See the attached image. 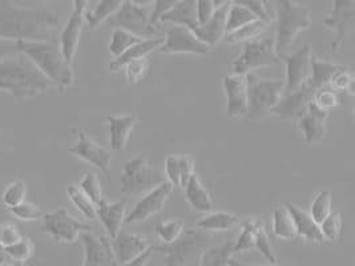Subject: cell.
I'll return each instance as SVG.
<instances>
[{"mask_svg": "<svg viewBox=\"0 0 355 266\" xmlns=\"http://www.w3.org/2000/svg\"><path fill=\"white\" fill-rule=\"evenodd\" d=\"M59 17L47 8H20L0 1V39L10 42H55Z\"/></svg>", "mask_w": 355, "mask_h": 266, "instance_id": "6da1fadb", "label": "cell"}, {"mask_svg": "<svg viewBox=\"0 0 355 266\" xmlns=\"http://www.w3.org/2000/svg\"><path fill=\"white\" fill-rule=\"evenodd\" d=\"M49 87V79L26 55L17 52L0 62V89L19 101L43 94Z\"/></svg>", "mask_w": 355, "mask_h": 266, "instance_id": "7a4b0ae2", "label": "cell"}, {"mask_svg": "<svg viewBox=\"0 0 355 266\" xmlns=\"http://www.w3.org/2000/svg\"><path fill=\"white\" fill-rule=\"evenodd\" d=\"M17 51L26 55L60 92L73 84V71L65 62L56 42H17Z\"/></svg>", "mask_w": 355, "mask_h": 266, "instance_id": "3957f363", "label": "cell"}, {"mask_svg": "<svg viewBox=\"0 0 355 266\" xmlns=\"http://www.w3.org/2000/svg\"><path fill=\"white\" fill-rule=\"evenodd\" d=\"M277 27H275V51L278 56L286 55L294 44L297 36L311 26V11L306 6L293 0L275 1Z\"/></svg>", "mask_w": 355, "mask_h": 266, "instance_id": "277c9868", "label": "cell"}, {"mask_svg": "<svg viewBox=\"0 0 355 266\" xmlns=\"http://www.w3.org/2000/svg\"><path fill=\"white\" fill-rule=\"evenodd\" d=\"M211 234L198 228H184L172 244L152 245L153 251L165 254L166 266H200L205 250L211 247Z\"/></svg>", "mask_w": 355, "mask_h": 266, "instance_id": "5b68a950", "label": "cell"}, {"mask_svg": "<svg viewBox=\"0 0 355 266\" xmlns=\"http://www.w3.org/2000/svg\"><path fill=\"white\" fill-rule=\"evenodd\" d=\"M248 109L245 117L257 121L269 116L285 94V84L281 80L259 78L256 73L246 75Z\"/></svg>", "mask_w": 355, "mask_h": 266, "instance_id": "8992f818", "label": "cell"}, {"mask_svg": "<svg viewBox=\"0 0 355 266\" xmlns=\"http://www.w3.org/2000/svg\"><path fill=\"white\" fill-rule=\"evenodd\" d=\"M165 181V176L160 169L150 166L146 157L139 156L124 164L121 193L130 196L146 195Z\"/></svg>", "mask_w": 355, "mask_h": 266, "instance_id": "52a82bcc", "label": "cell"}, {"mask_svg": "<svg viewBox=\"0 0 355 266\" xmlns=\"http://www.w3.org/2000/svg\"><path fill=\"white\" fill-rule=\"evenodd\" d=\"M153 4V3H152ZM150 6H140L136 0H124L119 11L107 21L114 30H124L141 39H152L157 31L149 27Z\"/></svg>", "mask_w": 355, "mask_h": 266, "instance_id": "ba28073f", "label": "cell"}, {"mask_svg": "<svg viewBox=\"0 0 355 266\" xmlns=\"http://www.w3.org/2000/svg\"><path fill=\"white\" fill-rule=\"evenodd\" d=\"M279 63L281 60L275 51V39H257L243 44V53L233 62V72L248 75Z\"/></svg>", "mask_w": 355, "mask_h": 266, "instance_id": "9c48e42d", "label": "cell"}, {"mask_svg": "<svg viewBox=\"0 0 355 266\" xmlns=\"http://www.w3.org/2000/svg\"><path fill=\"white\" fill-rule=\"evenodd\" d=\"M42 220L43 232L49 234L56 242H75L81 233L91 231L89 224L76 220L64 208L44 213Z\"/></svg>", "mask_w": 355, "mask_h": 266, "instance_id": "30bf717a", "label": "cell"}, {"mask_svg": "<svg viewBox=\"0 0 355 266\" xmlns=\"http://www.w3.org/2000/svg\"><path fill=\"white\" fill-rule=\"evenodd\" d=\"M281 62L286 66L285 79V94L289 95L307 85L311 78V48L306 44L293 53L278 56Z\"/></svg>", "mask_w": 355, "mask_h": 266, "instance_id": "8fae6325", "label": "cell"}, {"mask_svg": "<svg viewBox=\"0 0 355 266\" xmlns=\"http://www.w3.org/2000/svg\"><path fill=\"white\" fill-rule=\"evenodd\" d=\"M323 24L327 28L336 30V37L329 46V52L336 53L339 50L343 40L355 28V1L354 0H336L329 11L327 17L323 19Z\"/></svg>", "mask_w": 355, "mask_h": 266, "instance_id": "7c38bea8", "label": "cell"}, {"mask_svg": "<svg viewBox=\"0 0 355 266\" xmlns=\"http://www.w3.org/2000/svg\"><path fill=\"white\" fill-rule=\"evenodd\" d=\"M87 1L85 0H75L73 8L71 12V17L68 19L63 31L60 33V50L64 56L65 62L72 66L78 46L80 42L81 31L84 26V15L87 10Z\"/></svg>", "mask_w": 355, "mask_h": 266, "instance_id": "4fadbf2b", "label": "cell"}, {"mask_svg": "<svg viewBox=\"0 0 355 266\" xmlns=\"http://www.w3.org/2000/svg\"><path fill=\"white\" fill-rule=\"evenodd\" d=\"M209 46L204 44L194 35L192 30L185 27H171L165 31L164 44L159 48L162 53H193V55H207L209 53Z\"/></svg>", "mask_w": 355, "mask_h": 266, "instance_id": "5bb4252c", "label": "cell"}, {"mask_svg": "<svg viewBox=\"0 0 355 266\" xmlns=\"http://www.w3.org/2000/svg\"><path fill=\"white\" fill-rule=\"evenodd\" d=\"M173 189L175 188L172 184L165 181L162 185H159L157 188H155L153 190L148 192L143 196V199L135 205L133 211L128 216L125 217L124 222L139 224V222H144L148 218L160 213L165 208L166 201L171 197Z\"/></svg>", "mask_w": 355, "mask_h": 266, "instance_id": "9a60e30c", "label": "cell"}, {"mask_svg": "<svg viewBox=\"0 0 355 266\" xmlns=\"http://www.w3.org/2000/svg\"><path fill=\"white\" fill-rule=\"evenodd\" d=\"M68 152L81 160L96 166L110 180H111V164L112 154L110 150L100 147L96 141H94L84 130L78 131V141L75 147L69 148Z\"/></svg>", "mask_w": 355, "mask_h": 266, "instance_id": "2e32d148", "label": "cell"}, {"mask_svg": "<svg viewBox=\"0 0 355 266\" xmlns=\"http://www.w3.org/2000/svg\"><path fill=\"white\" fill-rule=\"evenodd\" d=\"M80 236L85 251L81 266H119L110 237L96 236L91 232L81 233Z\"/></svg>", "mask_w": 355, "mask_h": 266, "instance_id": "e0dca14e", "label": "cell"}, {"mask_svg": "<svg viewBox=\"0 0 355 266\" xmlns=\"http://www.w3.org/2000/svg\"><path fill=\"white\" fill-rule=\"evenodd\" d=\"M314 92L315 91L313 88L305 85L293 94L284 95L270 115H275L285 121H293L297 124V121L309 111V107L313 103Z\"/></svg>", "mask_w": 355, "mask_h": 266, "instance_id": "ac0fdd59", "label": "cell"}, {"mask_svg": "<svg viewBox=\"0 0 355 266\" xmlns=\"http://www.w3.org/2000/svg\"><path fill=\"white\" fill-rule=\"evenodd\" d=\"M225 94L226 112L232 117H243L248 109L246 75H227L223 79Z\"/></svg>", "mask_w": 355, "mask_h": 266, "instance_id": "d6986e66", "label": "cell"}, {"mask_svg": "<svg viewBox=\"0 0 355 266\" xmlns=\"http://www.w3.org/2000/svg\"><path fill=\"white\" fill-rule=\"evenodd\" d=\"M111 247L117 264L123 265L130 260L141 256L152 247V244L146 237L120 231L113 238Z\"/></svg>", "mask_w": 355, "mask_h": 266, "instance_id": "ffe728a7", "label": "cell"}, {"mask_svg": "<svg viewBox=\"0 0 355 266\" xmlns=\"http://www.w3.org/2000/svg\"><path fill=\"white\" fill-rule=\"evenodd\" d=\"M230 6L232 1H224L220 7L216 8L213 17H210L208 23L192 30L194 35L198 37V40L209 46L210 48L221 43V40L226 36V19Z\"/></svg>", "mask_w": 355, "mask_h": 266, "instance_id": "44dd1931", "label": "cell"}, {"mask_svg": "<svg viewBox=\"0 0 355 266\" xmlns=\"http://www.w3.org/2000/svg\"><path fill=\"white\" fill-rule=\"evenodd\" d=\"M327 117L329 112L323 111L314 103H311L306 114L297 121L298 128L304 133V139L307 145L317 144L324 137Z\"/></svg>", "mask_w": 355, "mask_h": 266, "instance_id": "7402d4cb", "label": "cell"}, {"mask_svg": "<svg viewBox=\"0 0 355 266\" xmlns=\"http://www.w3.org/2000/svg\"><path fill=\"white\" fill-rule=\"evenodd\" d=\"M96 217L100 218L104 228L107 229L110 238H114L121 231V225L127 217V200L110 202L103 200L96 206Z\"/></svg>", "mask_w": 355, "mask_h": 266, "instance_id": "603a6c76", "label": "cell"}, {"mask_svg": "<svg viewBox=\"0 0 355 266\" xmlns=\"http://www.w3.org/2000/svg\"><path fill=\"white\" fill-rule=\"evenodd\" d=\"M286 209L289 211V213L293 217L295 231H297V237H301L311 244H322L324 237L321 232V228L311 218L310 213H307L306 211L301 209L300 206H297L291 202L286 204Z\"/></svg>", "mask_w": 355, "mask_h": 266, "instance_id": "cb8c5ba5", "label": "cell"}, {"mask_svg": "<svg viewBox=\"0 0 355 266\" xmlns=\"http://www.w3.org/2000/svg\"><path fill=\"white\" fill-rule=\"evenodd\" d=\"M185 197L197 213H211L214 212V201L210 196L209 190L194 173L191 180L184 186Z\"/></svg>", "mask_w": 355, "mask_h": 266, "instance_id": "d4e9b609", "label": "cell"}, {"mask_svg": "<svg viewBox=\"0 0 355 266\" xmlns=\"http://www.w3.org/2000/svg\"><path fill=\"white\" fill-rule=\"evenodd\" d=\"M137 123L136 116L107 117V125L110 130V144L113 150H124L127 148L130 133Z\"/></svg>", "mask_w": 355, "mask_h": 266, "instance_id": "484cf974", "label": "cell"}, {"mask_svg": "<svg viewBox=\"0 0 355 266\" xmlns=\"http://www.w3.org/2000/svg\"><path fill=\"white\" fill-rule=\"evenodd\" d=\"M162 44H164V37L143 39L141 42H139L137 44L130 47L127 52H124L121 56L114 59L112 63L110 64V69L113 72H117V71L123 69V66L128 64L130 62L146 59L149 53H152L153 51L159 50Z\"/></svg>", "mask_w": 355, "mask_h": 266, "instance_id": "4316f807", "label": "cell"}, {"mask_svg": "<svg viewBox=\"0 0 355 266\" xmlns=\"http://www.w3.org/2000/svg\"><path fill=\"white\" fill-rule=\"evenodd\" d=\"M162 21H171L178 27H185L189 30L197 28V1L178 0L176 6L160 19V23Z\"/></svg>", "mask_w": 355, "mask_h": 266, "instance_id": "83f0119b", "label": "cell"}, {"mask_svg": "<svg viewBox=\"0 0 355 266\" xmlns=\"http://www.w3.org/2000/svg\"><path fill=\"white\" fill-rule=\"evenodd\" d=\"M345 68H347V66L336 64L333 62L320 60L313 56L311 57V78H310L307 85L310 88H313L314 91L329 87L333 76Z\"/></svg>", "mask_w": 355, "mask_h": 266, "instance_id": "f1b7e54d", "label": "cell"}, {"mask_svg": "<svg viewBox=\"0 0 355 266\" xmlns=\"http://www.w3.org/2000/svg\"><path fill=\"white\" fill-rule=\"evenodd\" d=\"M240 224V218L236 215L227 212H211L204 218H201L196 228L202 229L205 232H224L230 231Z\"/></svg>", "mask_w": 355, "mask_h": 266, "instance_id": "f546056e", "label": "cell"}, {"mask_svg": "<svg viewBox=\"0 0 355 266\" xmlns=\"http://www.w3.org/2000/svg\"><path fill=\"white\" fill-rule=\"evenodd\" d=\"M121 4H123L121 0H101V1H98L95 8L89 10L84 15V20L87 21L88 28L91 31L96 30L101 23L111 19L119 11Z\"/></svg>", "mask_w": 355, "mask_h": 266, "instance_id": "4dcf8cb0", "label": "cell"}, {"mask_svg": "<svg viewBox=\"0 0 355 266\" xmlns=\"http://www.w3.org/2000/svg\"><path fill=\"white\" fill-rule=\"evenodd\" d=\"M234 242L226 241L220 245H211L201 257L200 266H230L229 263L234 254Z\"/></svg>", "mask_w": 355, "mask_h": 266, "instance_id": "1f68e13d", "label": "cell"}, {"mask_svg": "<svg viewBox=\"0 0 355 266\" xmlns=\"http://www.w3.org/2000/svg\"><path fill=\"white\" fill-rule=\"evenodd\" d=\"M269 24L270 23H266V21H262V20H256L253 23H249V24L243 26V28H240L234 33L226 35L225 42L229 44H236V43H243L245 44V43H249V42H254L268 30Z\"/></svg>", "mask_w": 355, "mask_h": 266, "instance_id": "d6a6232c", "label": "cell"}, {"mask_svg": "<svg viewBox=\"0 0 355 266\" xmlns=\"http://www.w3.org/2000/svg\"><path fill=\"white\" fill-rule=\"evenodd\" d=\"M256 20L259 19L254 17L248 8H245L243 4H240L239 1H232V6L227 12V19H226V35L234 33L243 28V26L253 23Z\"/></svg>", "mask_w": 355, "mask_h": 266, "instance_id": "836d02e7", "label": "cell"}, {"mask_svg": "<svg viewBox=\"0 0 355 266\" xmlns=\"http://www.w3.org/2000/svg\"><path fill=\"white\" fill-rule=\"evenodd\" d=\"M273 233L275 237L282 240H294L297 237L293 217L284 206L277 208L273 212Z\"/></svg>", "mask_w": 355, "mask_h": 266, "instance_id": "e575fe53", "label": "cell"}, {"mask_svg": "<svg viewBox=\"0 0 355 266\" xmlns=\"http://www.w3.org/2000/svg\"><path fill=\"white\" fill-rule=\"evenodd\" d=\"M259 220L249 218L241 224V233L239 236L237 242H234V253L250 251L256 249V233L259 228Z\"/></svg>", "mask_w": 355, "mask_h": 266, "instance_id": "d590c367", "label": "cell"}, {"mask_svg": "<svg viewBox=\"0 0 355 266\" xmlns=\"http://www.w3.org/2000/svg\"><path fill=\"white\" fill-rule=\"evenodd\" d=\"M333 213V193L330 190H321L311 202L310 216L321 225Z\"/></svg>", "mask_w": 355, "mask_h": 266, "instance_id": "8d00e7d4", "label": "cell"}, {"mask_svg": "<svg viewBox=\"0 0 355 266\" xmlns=\"http://www.w3.org/2000/svg\"><path fill=\"white\" fill-rule=\"evenodd\" d=\"M67 195L83 216L88 218V220H95L96 218L95 204L84 195V192L79 188V185L69 184L68 188H67Z\"/></svg>", "mask_w": 355, "mask_h": 266, "instance_id": "74e56055", "label": "cell"}, {"mask_svg": "<svg viewBox=\"0 0 355 266\" xmlns=\"http://www.w3.org/2000/svg\"><path fill=\"white\" fill-rule=\"evenodd\" d=\"M141 40H143L141 37H139L133 33L116 28V30H113L112 35H111L110 52L114 56V59H117L119 56H121L124 52H127L130 47H133L135 44H137Z\"/></svg>", "mask_w": 355, "mask_h": 266, "instance_id": "f35d334b", "label": "cell"}, {"mask_svg": "<svg viewBox=\"0 0 355 266\" xmlns=\"http://www.w3.org/2000/svg\"><path fill=\"white\" fill-rule=\"evenodd\" d=\"M124 69V76L128 84L136 85V84L144 82L146 78L150 73V62L148 59H140V60H133L128 64L123 66Z\"/></svg>", "mask_w": 355, "mask_h": 266, "instance_id": "ab89813d", "label": "cell"}, {"mask_svg": "<svg viewBox=\"0 0 355 266\" xmlns=\"http://www.w3.org/2000/svg\"><path fill=\"white\" fill-rule=\"evenodd\" d=\"M184 224L180 220H172L165 222H157L155 227V234L162 244H172L184 232Z\"/></svg>", "mask_w": 355, "mask_h": 266, "instance_id": "60d3db41", "label": "cell"}, {"mask_svg": "<svg viewBox=\"0 0 355 266\" xmlns=\"http://www.w3.org/2000/svg\"><path fill=\"white\" fill-rule=\"evenodd\" d=\"M79 188L84 192V195L95 204V206H97L103 200L105 199L103 195L100 180H98L96 173H94V172L84 173V176L79 183Z\"/></svg>", "mask_w": 355, "mask_h": 266, "instance_id": "b9f144b4", "label": "cell"}, {"mask_svg": "<svg viewBox=\"0 0 355 266\" xmlns=\"http://www.w3.org/2000/svg\"><path fill=\"white\" fill-rule=\"evenodd\" d=\"M313 103L318 108L329 112L330 109L338 107L339 104L342 103V96H340V94H338V92L333 91L330 87H324V88L317 89L314 92Z\"/></svg>", "mask_w": 355, "mask_h": 266, "instance_id": "7bdbcfd3", "label": "cell"}, {"mask_svg": "<svg viewBox=\"0 0 355 266\" xmlns=\"http://www.w3.org/2000/svg\"><path fill=\"white\" fill-rule=\"evenodd\" d=\"M4 249L12 263H17L21 265V263H26L33 257L35 248H33V242L28 238H21L20 241H17V244H14L8 248H4Z\"/></svg>", "mask_w": 355, "mask_h": 266, "instance_id": "ee69618b", "label": "cell"}, {"mask_svg": "<svg viewBox=\"0 0 355 266\" xmlns=\"http://www.w3.org/2000/svg\"><path fill=\"white\" fill-rule=\"evenodd\" d=\"M27 197V185L23 181H14L7 186L3 193V204L7 208H14L26 201Z\"/></svg>", "mask_w": 355, "mask_h": 266, "instance_id": "f6af8a7d", "label": "cell"}, {"mask_svg": "<svg viewBox=\"0 0 355 266\" xmlns=\"http://www.w3.org/2000/svg\"><path fill=\"white\" fill-rule=\"evenodd\" d=\"M256 249H259V253L265 258H268L272 265H277L278 264L277 256H275V251H273L270 240H269V234H268V231H266V228H265L262 221H259L257 233H256Z\"/></svg>", "mask_w": 355, "mask_h": 266, "instance_id": "bcb514c9", "label": "cell"}, {"mask_svg": "<svg viewBox=\"0 0 355 266\" xmlns=\"http://www.w3.org/2000/svg\"><path fill=\"white\" fill-rule=\"evenodd\" d=\"M329 87H330L333 91L338 92V94L347 92V94L353 95V94H354V76H353L352 71L349 69V66L337 72V73L333 76V79H331V82L329 84Z\"/></svg>", "mask_w": 355, "mask_h": 266, "instance_id": "7dc6e473", "label": "cell"}, {"mask_svg": "<svg viewBox=\"0 0 355 266\" xmlns=\"http://www.w3.org/2000/svg\"><path fill=\"white\" fill-rule=\"evenodd\" d=\"M324 240H329L331 242L338 241L342 236V216L338 212H333L327 217L322 224L320 225Z\"/></svg>", "mask_w": 355, "mask_h": 266, "instance_id": "c3c4849f", "label": "cell"}, {"mask_svg": "<svg viewBox=\"0 0 355 266\" xmlns=\"http://www.w3.org/2000/svg\"><path fill=\"white\" fill-rule=\"evenodd\" d=\"M10 212L21 221H37V220H42L44 216L43 211L37 205H35L33 202H27V201L21 202L17 206L10 208Z\"/></svg>", "mask_w": 355, "mask_h": 266, "instance_id": "681fc988", "label": "cell"}, {"mask_svg": "<svg viewBox=\"0 0 355 266\" xmlns=\"http://www.w3.org/2000/svg\"><path fill=\"white\" fill-rule=\"evenodd\" d=\"M178 0H157L153 1L150 8V17H149V27L157 31V26L160 24L162 19L169 10H172Z\"/></svg>", "mask_w": 355, "mask_h": 266, "instance_id": "f907efd6", "label": "cell"}, {"mask_svg": "<svg viewBox=\"0 0 355 266\" xmlns=\"http://www.w3.org/2000/svg\"><path fill=\"white\" fill-rule=\"evenodd\" d=\"M165 176L168 183L172 184L173 188H181V173H180V164H178V154H169L165 159Z\"/></svg>", "mask_w": 355, "mask_h": 266, "instance_id": "816d5d0a", "label": "cell"}, {"mask_svg": "<svg viewBox=\"0 0 355 266\" xmlns=\"http://www.w3.org/2000/svg\"><path fill=\"white\" fill-rule=\"evenodd\" d=\"M239 3L243 4L245 8H248L259 20L272 23V17L268 12V7H266L265 1H262V0H240Z\"/></svg>", "mask_w": 355, "mask_h": 266, "instance_id": "f5cc1de1", "label": "cell"}, {"mask_svg": "<svg viewBox=\"0 0 355 266\" xmlns=\"http://www.w3.org/2000/svg\"><path fill=\"white\" fill-rule=\"evenodd\" d=\"M20 240H21V234L19 232L17 225L14 224L0 225V245L3 248H8L17 244Z\"/></svg>", "mask_w": 355, "mask_h": 266, "instance_id": "db71d44e", "label": "cell"}, {"mask_svg": "<svg viewBox=\"0 0 355 266\" xmlns=\"http://www.w3.org/2000/svg\"><path fill=\"white\" fill-rule=\"evenodd\" d=\"M216 6L213 0H197V23L198 27L204 26L209 21L210 17H213L216 11Z\"/></svg>", "mask_w": 355, "mask_h": 266, "instance_id": "11a10c76", "label": "cell"}, {"mask_svg": "<svg viewBox=\"0 0 355 266\" xmlns=\"http://www.w3.org/2000/svg\"><path fill=\"white\" fill-rule=\"evenodd\" d=\"M180 173H181V188H184L194 175V161L191 156H178Z\"/></svg>", "mask_w": 355, "mask_h": 266, "instance_id": "9f6ffc18", "label": "cell"}, {"mask_svg": "<svg viewBox=\"0 0 355 266\" xmlns=\"http://www.w3.org/2000/svg\"><path fill=\"white\" fill-rule=\"evenodd\" d=\"M17 52V43L0 39V62L11 55H15Z\"/></svg>", "mask_w": 355, "mask_h": 266, "instance_id": "6f0895ef", "label": "cell"}, {"mask_svg": "<svg viewBox=\"0 0 355 266\" xmlns=\"http://www.w3.org/2000/svg\"><path fill=\"white\" fill-rule=\"evenodd\" d=\"M152 254H153V248L150 247V248L146 250V251H144L141 256H139V257H136V258L130 260V261L125 263V264H123L121 266H146V264L149 263V260H150Z\"/></svg>", "mask_w": 355, "mask_h": 266, "instance_id": "680465c9", "label": "cell"}, {"mask_svg": "<svg viewBox=\"0 0 355 266\" xmlns=\"http://www.w3.org/2000/svg\"><path fill=\"white\" fill-rule=\"evenodd\" d=\"M8 261H11L10 260V257L7 256V253H6V249L0 245V264H4V263H8Z\"/></svg>", "mask_w": 355, "mask_h": 266, "instance_id": "91938a15", "label": "cell"}, {"mask_svg": "<svg viewBox=\"0 0 355 266\" xmlns=\"http://www.w3.org/2000/svg\"><path fill=\"white\" fill-rule=\"evenodd\" d=\"M229 265H230V266H262V265H243V264H240V263H237V261H234V260H230V263H229ZM272 266H278V265H272Z\"/></svg>", "mask_w": 355, "mask_h": 266, "instance_id": "94428289", "label": "cell"}, {"mask_svg": "<svg viewBox=\"0 0 355 266\" xmlns=\"http://www.w3.org/2000/svg\"><path fill=\"white\" fill-rule=\"evenodd\" d=\"M0 266H20V264L12 263V261H8V263H4V264H0Z\"/></svg>", "mask_w": 355, "mask_h": 266, "instance_id": "6125c7cd", "label": "cell"}]
</instances>
